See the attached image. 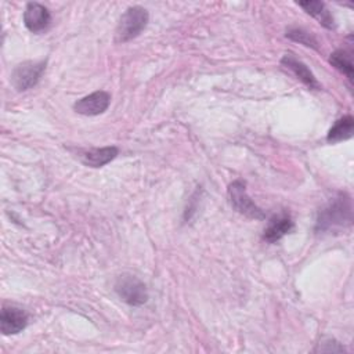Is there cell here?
<instances>
[{
    "instance_id": "cell-15",
    "label": "cell",
    "mask_w": 354,
    "mask_h": 354,
    "mask_svg": "<svg viewBox=\"0 0 354 354\" xmlns=\"http://www.w3.org/2000/svg\"><path fill=\"white\" fill-rule=\"evenodd\" d=\"M286 37H289V39H292L295 41H299V43H301V44H304L307 47L318 48V46H317L318 43H317L315 37L310 32L304 30L303 28H289L286 30Z\"/></svg>"
},
{
    "instance_id": "cell-7",
    "label": "cell",
    "mask_w": 354,
    "mask_h": 354,
    "mask_svg": "<svg viewBox=\"0 0 354 354\" xmlns=\"http://www.w3.org/2000/svg\"><path fill=\"white\" fill-rule=\"evenodd\" d=\"M28 325V314L18 307L4 306L0 313V329L3 335H17Z\"/></svg>"
},
{
    "instance_id": "cell-12",
    "label": "cell",
    "mask_w": 354,
    "mask_h": 354,
    "mask_svg": "<svg viewBox=\"0 0 354 354\" xmlns=\"http://www.w3.org/2000/svg\"><path fill=\"white\" fill-rule=\"evenodd\" d=\"M299 6L311 17H314L322 26L328 29L335 28V19L329 10L325 7L322 1H315V0H308V1H300Z\"/></svg>"
},
{
    "instance_id": "cell-9",
    "label": "cell",
    "mask_w": 354,
    "mask_h": 354,
    "mask_svg": "<svg viewBox=\"0 0 354 354\" xmlns=\"http://www.w3.org/2000/svg\"><path fill=\"white\" fill-rule=\"evenodd\" d=\"M281 65L285 66L286 69H289L290 72H293L296 75V77L300 79L307 87L314 88V90L321 88V84L318 83V80L315 79L313 72L308 69V66L304 62H301L300 59H297L295 57V54H292V53L285 54L281 59Z\"/></svg>"
},
{
    "instance_id": "cell-4",
    "label": "cell",
    "mask_w": 354,
    "mask_h": 354,
    "mask_svg": "<svg viewBox=\"0 0 354 354\" xmlns=\"http://www.w3.org/2000/svg\"><path fill=\"white\" fill-rule=\"evenodd\" d=\"M228 201L231 206L243 216L250 218H266V213L250 199L246 192V185L243 181L236 180L228 185Z\"/></svg>"
},
{
    "instance_id": "cell-11",
    "label": "cell",
    "mask_w": 354,
    "mask_h": 354,
    "mask_svg": "<svg viewBox=\"0 0 354 354\" xmlns=\"http://www.w3.org/2000/svg\"><path fill=\"white\" fill-rule=\"evenodd\" d=\"M293 230V221L288 214H279V216H274L263 234V239L267 241L268 243H274L277 241H279L282 236H285L286 234H289Z\"/></svg>"
},
{
    "instance_id": "cell-8",
    "label": "cell",
    "mask_w": 354,
    "mask_h": 354,
    "mask_svg": "<svg viewBox=\"0 0 354 354\" xmlns=\"http://www.w3.org/2000/svg\"><path fill=\"white\" fill-rule=\"evenodd\" d=\"M50 22H51V14L43 4H39V3L26 4L24 11V24L30 32L39 33L47 29Z\"/></svg>"
},
{
    "instance_id": "cell-2",
    "label": "cell",
    "mask_w": 354,
    "mask_h": 354,
    "mask_svg": "<svg viewBox=\"0 0 354 354\" xmlns=\"http://www.w3.org/2000/svg\"><path fill=\"white\" fill-rule=\"evenodd\" d=\"M149 19L148 11L144 7H129L120 17L115 30V41L126 43L137 37L147 26Z\"/></svg>"
},
{
    "instance_id": "cell-1",
    "label": "cell",
    "mask_w": 354,
    "mask_h": 354,
    "mask_svg": "<svg viewBox=\"0 0 354 354\" xmlns=\"http://www.w3.org/2000/svg\"><path fill=\"white\" fill-rule=\"evenodd\" d=\"M353 221L351 198L346 192H339L324 206L317 217L315 232H335L350 227Z\"/></svg>"
},
{
    "instance_id": "cell-6",
    "label": "cell",
    "mask_w": 354,
    "mask_h": 354,
    "mask_svg": "<svg viewBox=\"0 0 354 354\" xmlns=\"http://www.w3.org/2000/svg\"><path fill=\"white\" fill-rule=\"evenodd\" d=\"M111 102V95L104 91V90H98L94 91L80 100H77L73 104V109L84 116H97L100 113H104Z\"/></svg>"
},
{
    "instance_id": "cell-13",
    "label": "cell",
    "mask_w": 354,
    "mask_h": 354,
    "mask_svg": "<svg viewBox=\"0 0 354 354\" xmlns=\"http://www.w3.org/2000/svg\"><path fill=\"white\" fill-rule=\"evenodd\" d=\"M353 130H354V119L351 115H346L335 122V124L328 131L326 140L328 142H332V144L347 140L353 136Z\"/></svg>"
},
{
    "instance_id": "cell-14",
    "label": "cell",
    "mask_w": 354,
    "mask_h": 354,
    "mask_svg": "<svg viewBox=\"0 0 354 354\" xmlns=\"http://www.w3.org/2000/svg\"><path fill=\"white\" fill-rule=\"evenodd\" d=\"M329 62L332 66H335L339 72L347 76V79L353 80V57L351 53L346 50H336L330 54Z\"/></svg>"
},
{
    "instance_id": "cell-5",
    "label": "cell",
    "mask_w": 354,
    "mask_h": 354,
    "mask_svg": "<svg viewBox=\"0 0 354 354\" xmlns=\"http://www.w3.org/2000/svg\"><path fill=\"white\" fill-rule=\"evenodd\" d=\"M46 69L44 61H26L14 68L11 83L18 91H26L37 84Z\"/></svg>"
},
{
    "instance_id": "cell-16",
    "label": "cell",
    "mask_w": 354,
    "mask_h": 354,
    "mask_svg": "<svg viewBox=\"0 0 354 354\" xmlns=\"http://www.w3.org/2000/svg\"><path fill=\"white\" fill-rule=\"evenodd\" d=\"M325 344H328L326 347L325 346H322V347H318L315 351H332V353H335V351H344V347L343 346H340L337 342H335L333 339H328V340H325L324 342Z\"/></svg>"
},
{
    "instance_id": "cell-3",
    "label": "cell",
    "mask_w": 354,
    "mask_h": 354,
    "mask_svg": "<svg viewBox=\"0 0 354 354\" xmlns=\"http://www.w3.org/2000/svg\"><path fill=\"white\" fill-rule=\"evenodd\" d=\"M116 295L130 306H142L148 300L145 283L134 275L123 274L115 282Z\"/></svg>"
},
{
    "instance_id": "cell-10",
    "label": "cell",
    "mask_w": 354,
    "mask_h": 354,
    "mask_svg": "<svg viewBox=\"0 0 354 354\" xmlns=\"http://www.w3.org/2000/svg\"><path fill=\"white\" fill-rule=\"evenodd\" d=\"M116 147H102V148H91L79 151V159L83 165L90 167H101L118 156Z\"/></svg>"
}]
</instances>
